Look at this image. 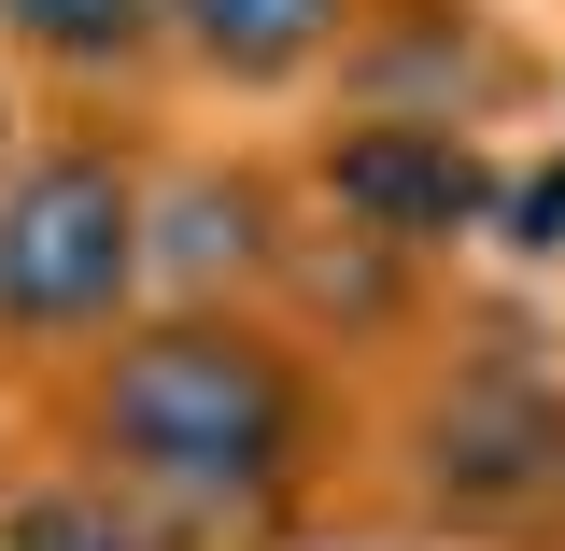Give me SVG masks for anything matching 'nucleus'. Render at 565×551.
<instances>
[{
  "label": "nucleus",
  "mask_w": 565,
  "mask_h": 551,
  "mask_svg": "<svg viewBox=\"0 0 565 551\" xmlns=\"http://www.w3.org/2000/svg\"><path fill=\"white\" fill-rule=\"evenodd\" d=\"M297 368L241 326H156L99 368V453L141 509H184V523H269L297 481Z\"/></svg>",
  "instance_id": "f257e3e1"
},
{
  "label": "nucleus",
  "mask_w": 565,
  "mask_h": 551,
  "mask_svg": "<svg viewBox=\"0 0 565 551\" xmlns=\"http://www.w3.org/2000/svg\"><path fill=\"white\" fill-rule=\"evenodd\" d=\"M156 212L114 156H43L0 184V326H99L141 283Z\"/></svg>",
  "instance_id": "f03ea898"
},
{
  "label": "nucleus",
  "mask_w": 565,
  "mask_h": 551,
  "mask_svg": "<svg viewBox=\"0 0 565 551\" xmlns=\"http://www.w3.org/2000/svg\"><path fill=\"white\" fill-rule=\"evenodd\" d=\"M424 481H438L452 523H494V538L509 523H565V396H537L523 368H481L424 438Z\"/></svg>",
  "instance_id": "7ed1b4c3"
},
{
  "label": "nucleus",
  "mask_w": 565,
  "mask_h": 551,
  "mask_svg": "<svg viewBox=\"0 0 565 551\" xmlns=\"http://www.w3.org/2000/svg\"><path fill=\"white\" fill-rule=\"evenodd\" d=\"M326 184H340V212L367 241H452V226L494 199V170L467 156L452 114H367V128H340Z\"/></svg>",
  "instance_id": "20e7f679"
},
{
  "label": "nucleus",
  "mask_w": 565,
  "mask_h": 551,
  "mask_svg": "<svg viewBox=\"0 0 565 551\" xmlns=\"http://www.w3.org/2000/svg\"><path fill=\"white\" fill-rule=\"evenodd\" d=\"M156 29H170L199 71L269 85V71H297V57H326V43H340V0H156Z\"/></svg>",
  "instance_id": "39448f33"
},
{
  "label": "nucleus",
  "mask_w": 565,
  "mask_h": 551,
  "mask_svg": "<svg viewBox=\"0 0 565 551\" xmlns=\"http://www.w3.org/2000/svg\"><path fill=\"white\" fill-rule=\"evenodd\" d=\"M0 551H170V523L128 481H43L0 509Z\"/></svg>",
  "instance_id": "423d86ee"
},
{
  "label": "nucleus",
  "mask_w": 565,
  "mask_h": 551,
  "mask_svg": "<svg viewBox=\"0 0 565 551\" xmlns=\"http://www.w3.org/2000/svg\"><path fill=\"white\" fill-rule=\"evenodd\" d=\"M0 29L57 71H114V57L156 43V0H0Z\"/></svg>",
  "instance_id": "0eeeda50"
},
{
  "label": "nucleus",
  "mask_w": 565,
  "mask_h": 551,
  "mask_svg": "<svg viewBox=\"0 0 565 551\" xmlns=\"http://www.w3.org/2000/svg\"><path fill=\"white\" fill-rule=\"evenodd\" d=\"M241 255H255V199L241 184H199L170 212V269H241Z\"/></svg>",
  "instance_id": "6e6552de"
},
{
  "label": "nucleus",
  "mask_w": 565,
  "mask_h": 551,
  "mask_svg": "<svg viewBox=\"0 0 565 551\" xmlns=\"http://www.w3.org/2000/svg\"><path fill=\"white\" fill-rule=\"evenodd\" d=\"M509 226H523V241H565V170H537V184L509 199Z\"/></svg>",
  "instance_id": "1a4fd4ad"
},
{
  "label": "nucleus",
  "mask_w": 565,
  "mask_h": 551,
  "mask_svg": "<svg viewBox=\"0 0 565 551\" xmlns=\"http://www.w3.org/2000/svg\"><path fill=\"white\" fill-rule=\"evenodd\" d=\"M0 128H14V114H0Z\"/></svg>",
  "instance_id": "9d476101"
}]
</instances>
